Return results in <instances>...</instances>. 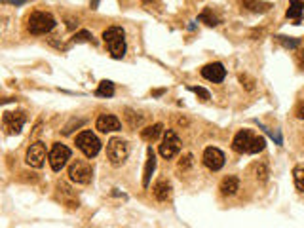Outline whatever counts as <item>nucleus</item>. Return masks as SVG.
I'll use <instances>...</instances> for the list:
<instances>
[{
  "mask_svg": "<svg viewBox=\"0 0 304 228\" xmlns=\"http://www.w3.org/2000/svg\"><path fill=\"white\" fill-rule=\"evenodd\" d=\"M103 40L114 59H122L125 55V32L122 27H110L103 32Z\"/></svg>",
  "mask_w": 304,
  "mask_h": 228,
  "instance_id": "f257e3e1",
  "label": "nucleus"
},
{
  "mask_svg": "<svg viewBox=\"0 0 304 228\" xmlns=\"http://www.w3.org/2000/svg\"><path fill=\"white\" fill-rule=\"evenodd\" d=\"M55 27V17L48 12H32L27 29L31 34H46Z\"/></svg>",
  "mask_w": 304,
  "mask_h": 228,
  "instance_id": "f03ea898",
  "label": "nucleus"
},
{
  "mask_svg": "<svg viewBox=\"0 0 304 228\" xmlns=\"http://www.w3.org/2000/svg\"><path fill=\"white\" fill-rule=\"evenodd\" d=\"M129 156V145L122 137H114L107 143V158L112 165H122Z\"/></svg>",
  "mask_w": 304,
  "mask_h": 228,
  "instance_id": "7ed1b4c3",
  "label": "nucleus"
},
{
  "mask_svg": "<svg viewBox=\"0 0 304 228\" xmlns=\"http://www.w3.org/2000/svg\"><path fill=\"white\" fill-rule=\"evenodd\" d=\"M76 147L84 152L86 158H95L99 154V150H101V141L90 129H84L82 133L76 135Z\"/></svg>",
  "mask_w": 304,
  "mask_h": 228,
  "instance_id": "20e7f679",
  "label": "nucleus"
},
{
  "mask_svg": "<svg viewBox=\"0 0 304 228\" xmlns=\"http://www.w3.org/2000/svg\"><path fill=\"white\" fill-rule=\"evenodd\" d=\"M69 177L70 181L78 183V185H88L94 177V171H92V165L88 162H82V160H76L72 162L69 167Z\"/></svg>",
  "mask_w": 304,
  "mask_h": 228,
  "instance_id": "39448f33",
  "label": "nucleus"
},
{
  "mask_svg": "<svg viewBox=\"0 0 304 228\" xmlns=\"http://www.w3.org/2000/svg\"><path fill=\"white\" fill-rule=\"evenodd\" d=\"M48 158H50L52 169H54V171H61L63 167L67 165V162L70 160V149L65 147V145H61V143H55L54 147H52V150H50Z\"/></svg>",
  "mask_w": 304,
  "mask_h": 228,
  "instance_id": "423d86ee",
  "label": "nucleus"
},
{
  "mask_svg": "<svg viewBox=\"0 0 304 228\" xmlns=\"http://www.w3.org/2000/svg\"><path fill=\"white\" fill-rule=\"evenodd\" d=\"M179 150H181L179 135L175 133L173 129H167L164 133V141L160 145V154H162V158H165V160H171V158H175L179 154Z\"/></svg>",
  "mask_w": 304,
  "mask_h": 228,
  "instance_id": "0eeeda50",
  "label": "nucleus"
},
{
  "mask_svg": "<svg viewBox=\"0 0 304 228\" xmlns=\"http://www.w3.org/2000/svg\"><path fill=\"white\" fill-rule=\"evenodd\" d=\"M25 122H27V116H25L23 110L4 112V116H2V124H4V129H6L10 135L21 133V129H23Z\"/></svg>",
  "mask_w": 304,
  "mask_h": 228,
  "instance_id": "6e6552de",
  "label": "nucleus"
},
{
  "mask_svg": "<svg viewBox=\"0 0 304 228\" xmlns=\"http://www.w3.org/2000/svg\"><path fill=\"white\" fill-rule=\"evenodd\" d=\"M203 165L211 169V171H219V169H223V165H225V154H223V150H219L217 147H207V149L203 150Z\"/></svg>",
  "mask_w": 304,
  "mask_h": 228,
  "instance_id": "1a4fd4ad",
  "label": "nucleus"
},
{
  "mask_svg": "<svg viewBox=\"0 0 304 228\" xmlns=\"http://www.w3.org/2000/svg\"><path fill=\"white\" fill-rule=\"evenodd\" d=\"M44 160H46V145L42 141L32 143L29 150H27V154H25V162L31 167H42Z\"/></svg>",
  "mask_w": 304,
  "mask_h": 228,
  "instance_id": "9d476101",
  "label": "nucleus"
},
{
  "mask_svg": "<svg viewBox=\"0 0 304 228\" xmlns=\"http://www.w3.org/2000/svg\"><path fill=\"white\" fill-rule=\"evenodd\" d=\"M257 135H253L249 129H242L238 131L232 141V149L238 152V154H251V147H253V141H255Z\"/></svg>",
  "mask_w": 304,
  "mask_h": 228,
  "instance_id": "9b49d317",
  "label": "nucleus"
},
{
  "mask_svg": "<svg viewBox=\"0 0 304 228\" xmlns=\"http://www.w3.org/2000/svg\"><path fill=\"white\" fill-rule=\"evenodd\" d=\"M95 127L101 133H110V131H120L122 129V122L114 114H101L97 118V122H95Z\"/></svg>",
  "mask_w": 304,
  "mask_h": 228,
  "instance_id": "f8f14e48",
  "label": "nucleus"
},
{
  "mask_svg": "<svg viewBox=\"0 0 304 228\" xmlns=\"http://www.w3.org/2000/svg\"><path fill=\"white\" fill-rule=\"evenodd\" d=\"M202 76L205 80L213 82V84H219V82H223V80H225L226 69L223 67V63H209L202 69Z\"/></svg>",
  "mask_w": 304,
  "mask_h": 228,
  "instance_id": "ddd939ff",
  "label": "nucleus"
},
{
  "mask_svg": "<svg viewBox=\"0 0 304 228\" xmlns=\"http://www.w3.org/2000/svg\"><path fill=\"white\" fill-rule=\"evenodd\" d=\"M154 169H156V154H154L152 147H148L147 149V165H145V173H143V187H145V189H148Z\"/></svg>",
  "mask_w": 304,
  "mask_h": 228,
  "instance_id": "4468645a",
  "label": "nucleus"
},
{
  "mask_svg": "<svg viewBox=\"0 0 304 228\" xmlns=\"http://www.w3.org/2000/svg\"><path fill=\"white\" fill-rule=\"evenodd\" d=\"M238 190H240V181L234 175H228L221 181V194L223 196H234Z\"/></svg>",
  "mask_w": 304,
  "mask_h": 228,
  "instance_id": "2eb2a0df",
  "label": "nucleus"
},
{
  "mask_svg": "<svg viewBox=\"0 0 304 228\" xmlns=\"http://www.w3.org/2000/svg\"><path fill=\"white\" fill-rule=\"evenodd\" d=\"M162 133H164V126H162V124H152V126L141 129V137H143V141H147V143L156 141Z\"/></svg>",
  "mask_w": 304,
  "mask_h": 228,
  "instance_id": "dca6fc26",
  "label": "nucleus"
},
{
  "mask_svg": "<svg viewBox=\"0 0 304 228\" xmlns=\"http://www.w3.org/2000/svg\"><path fill=\"white\" fill-rule=\"evenodd\" d=\"M152 192H154V198H156L158 202H165L167 198L171 196V185L167 181H158L154 185Z\"/></svg>",
  "mask_w": 304,
  "mask_h": 228,
  "instance_id": "f3484780",
  "label": "nucleus"
},
{
  "mask_svg": "<svg viewBox=\"0 0 304 228\" xmlns=\"http://www.w3.org/2000/svg\"><path fill=\"white\" fill-rule=\"evenodd\" d=\"M242 4L243 8H247L249 12H255V14H265V12L272 8L270 2H257V0H243Z\"/></svg>",
  "mask_w": 304,
  "mask_h": 228,
  "instance_id": "a211bd4d",
  "label": "nucleus"
},
{
  "mask_svg": "<svg viewBox=\"0 0 304 228\" xmlns=\"http://www.w3.org/2000/svg\"><path fill=\"white\" fill-rule=\"evenodd\" d=\"M95 94L99 95V97H112L114 95V84L110 80H103Z\"/></svg>",
  "mask_w": 304,
  "mask_h": 228,
  "instance_id": "6ab92c4d",
  "label": "nucleus"
},
{
  "mask_svg": "<svg viewBox=\"0 0 304 228\" xmlns=\"http://www.w3.org/2000/svg\"><path fill=\"white\" fill-rule=\"evenodd\" d=\"M198 19H200V21H203L205 25H209V27H215V25H219V17L215 16V14H213L209 8L203 10Z\"/></svg>",
  "mask_w": 304,
  "mask_h": 228,
  "instance_id": "aec40b11",
  "label": "nucleus"
},
{
  "mask_svg": "<svg viewBox=\"0 0 304 228\" xmlns=\"http://www.w3.org/2000/svg\"><path fill=\"white\" fill-rule=\"evenodd\" d=\"M293 179L298 192H304V167H295L293 169Z\"/></svg>",
  "mask_w": 304,
  "mask_h": 228,
  "instance_id": "412c9836",
  "label": "nucleus"
},
{
  "mask_svg": "<svg viewBox=\"0 0 304 228\" xmlns=\"http://www.w3.org/2000/svg\"><path fill=\"white\" fill-rule=\"evenodd\" d=\"M266 147V139L265 137H255V141H253V147H251V154H258V152H263Z\"/></svg>",
  "mask_w": 304,
  "mask_h": 228,
  "instance_id": "4be33fe9",
  "label": "nucleus"
},
{
  "mask_svg": "<svg viewBox=\"0 0 304 228\" xmlns=\"http://www.w3.org/2000/svg\"><path fill=\"white\" fill-rule=\"evenodd\" d=\"M278 40L281 42V46L289 48V50H295V48H298V44H300V40L289 38V36H278Z\"/></svg>",
  "mask_w": 304,
  "mask_h": 228,
  "instance_id": "5701e85b",
  "label": "nucleus"
},
{
  "mask_svg": "<svg viewBox=\"0 0 304 228\" xmlns=\"http://www.w3.org/2000/svg\"><path fill=\"white\" fill-rule=\"evenodd\" d=\"M188 89H190V92H192V94H196V95H198V97H202L203 101H207V99H211V94H209V92H207V89H205V87H200V86H190V87H188Z\"/></svg>",
  "mask_w": 304,
  "mask_h": 228,
  "instance_id": "b1692460",
  "label": "nucleus"
},
{
  "mask_svg": "<svg viewBox=\"0 0 304 228\" xmlns=\"http://www.w3.org/2000/svg\"><path fill=\"white\" fill-rule=\"evenodd\" d=\"M192 162H194V156H192L190 152H187V154H185V156L179 160V169H183V171H185V169H188V167L192 165Z\"/></svg>",
  "mask_w": 304,
  "mask_h": 228,
  "instance_id": "393cba45",
  "label": "nucleus"
},
{
  "mask_svg": "<svg viewBox=\"0 0 304 228\" xmlns=\"http://www.w3.org/2000/svg\"><path fill=\"white\" fill-rule=\"evenodd\" d=\"M92 38H94V36H92V32L90 31H78L74 34L72 42H76V44H78V42H90Z\"/></svg>",
  "mask_w": 304,
  "mask_h": 228,
  "instance_id": "a878e982",
  "label": "nucleus"
},
{
  "mask_svg": "<svg viewBox=\"0 0 304 228\" xmlns=\"http://www.w3.org/2000/svg\"><path fill=\"white\" fill-rule=\"evenodd\" d=\"M257 179L260 183H266L268 181V167H266V164H260L257 167Z\"/></svg>",
  "mask_w": 304,
  "mask_h": 228,
  "instance_id": "bb28decb",
  "label": "nucleus"
},
{
  "mask_svg": "<svg viewBox=\"0 0 304 228\" xmlns=\"http://www.w3.org/2000/svg\"><path fill=\"white\" fill-rule=\"evenodd\" d=\"M240 82H242V86H245V89H249V92L255 89V80L249 78L247 74H242V76H240Z\"/></svg>",
  "mask_w": 304,
  "mask_h": 228,
  "instance_id": "cd10ccee",
  "label": "nucleus"
},
{
  "mask_svg": "<svg viewBox=\"0 0 304 228\" xmlns=\"http://www.w3.org/2000/svg\"><path fill=\"white\" fill-rule=\"evenodd\" d=\"M125 116H127V120H129V124H132L133 127L137 126V124H141V116H135V112H132L129 109H127V114H125Z\"/></svg>",
  "mask_w": 304,
  "mask_h": 228,
  "instance_id": "c85d7f7f",
  "label": "nucleus"
},
{
  "mask_svg": "<svg viewBox=\"0 0 304 228\" xmlns=\"http://www.w3.org/2000/svg\"><path fill=\"white\" fill-rule=\"evenodd\" d=\"M289 8H295L298 12H304V0H291L289 2Z\"/></svg>",
  "mask_w": 304,
  "mask_h": 228,
  "instance_id": "c756f323",
  "label": "nucleus"
},
{
  "mask_svg": "<svg viewBox=\"0 0 304 228\" xmlns=\"http://www.w3.org/2000/svg\"><path fill=\"white\" fill-rule=\"evenodd\" d=\"M296 114H298V118L304 120V103H302V105H298V110H296Z\"/></svg>",
  "mask_w": 304,
  "mask_h": 228,
  "instance_id": "7c9ffc66",
  "label": "nucleus"
},
{
  "mask_svg": "<svg viewBox=\"0 0 304 228\" xmlns=\"http://www.w3.org/2000/svg\"><path fill=\"white\" fill-rule=\"evenodd\" d=\"M2 2H12V4H23L27 0H2Z\"/></svg>",
  "mask_w": 304,
  "mask_h": 228,
  "instance_id": "2f4dec72",
  "label": "nucleus"
},
{
  "mask_svg": "<svg viewBox=\"0 0 304 228\" xmlns=\"http://www.w3.org/2000/svg\"><path fill=\"white\" fill-rule=\"evenodd\" d=\"M298 65L304 69V54H298Z\"/></svg>",
  "mask_w": 304,
  "mask_h": 228,
  "instance_id": "473e14b6",
  "label": "nucleus"
}]
</instances>
